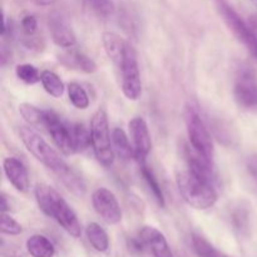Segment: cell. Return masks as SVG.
I'll return each mask as SVG.
<instances>
[{
  "label": "cell",
  "mask_w": 257,
  "mask_h": 257,
  "mask_svg": "<svg viewBox=\"0 0 257 257\" xmlns=\"http://www.w3.org/2000/svg\"><path fill=\"white\" fill-rule=\"evenodd\" d=\"M186 170L177 173V186L181 196L188 206L196 210L211 208L217 202L212 162H208L188 148L186 150Z\"/></svg>",
  "instance_id": "obj_1"
},
{
  "label": "cell",
  "mask_w": 257,
  "mask_h": 257,
  "mask_svg": "<svg viewBox=\"0 0 257 257\" xmlns=\"http://www.w3.org/2000/svg\"><path fill=\"white\" fill-rule=\"evenodd\" d=\"M19 136L27 150L48 170L52 171L62 181V183L69 192L75 196L84 195L85 185L82 177L65 163L59 153L39 133H37L30 127H20Z\"/></svg>",
  "instance_id": "obj_2"
},
{
  "label": "cell",
  "mask_w": 257,
  "mask_h": 257,
  "mask_svg": "<svg viewBox=\"0 0 257 257\" xmlns=\"http://www.w3.org/2000/svg\"><path fill=\"white\" fill-rule=\"evenodd\" d=\"M35 198L44 215L54 218L70 236L79 237L82 227L77 215L54 188L47 185H38L35 187Z\"/></svg>",
  "instance_id": "obj_3"
},
{
  "label": "cell",
  "mask_w": 257,
  "mask_h": 257,
  "mask_svg": "<svg viewBox=\"0 0 257 257\" xmlns=\"http://www.w3.org/2000/svg\"><path fill=\"white\" fill-rule=\"evenodd\" d=\"M216 8L218 14L226 23L235 37L242 43L250 54L257 59V19L252 18L250 22H246L238 15L226 0H216Z\"/></svg>",
  "instance_id": "obj_4"
},
{
  "label": "cell",
  "mask_w": 257,
  "mask_h": 257,
  "mask_svg": "<svg viewBox=\"0 0 257 257\" xmlns=\"http://www.w3.org/2000/svg\"><path fill=\"white\" fill-rule=\"evenodd\" d=\"M90 136L92 147L99 163L105 167H110L114 162V150L112 145V133L109 132L107 113L98 109L93 114L90 122Z\"/></svg>",
  "instance_id": "obj_5"
},
{
  "label": "cell",
  "mask_w": 257,
  "mask_h": 257,
  "mask_svg": "<svg viewBox=\"0 0 257 257\" xmlns=\"http://www.w3.org/2000/svg\"><path fill=\"white\" fill-rule=\"evenodd\" d=\"M186 125H187L188 138L193 151L205 158L208 162L213 160V142L205 122L200 113L193 105L188 104L185 110Z\"/></svg>",
  "instance_id": "obj_6"
},
{
  "label": "cell",
  "mask_w": 257,
  "mask_h": 257,
  "mask_svg": "<svg viewBox=\"0 0 257 257\" xmlns=\"http://www.w3.org/2000/svg\"><path fill=\"white\" fill-rule=\"evenodd\" d=\"M122 78V92L130 100H137L142 94L140 65L135 48L128 44L123 60L118 65Z\"/></svg>",
  "instance_id": "obj_7"
},
{
  "label": "cell",
  "mask_w": 257,
  "mask_h": 257,
  "mask_svg": "<svg viewBox=\"0 0 257 257\" xmlns=\"http://www.w3.org/2000/svg\"><path fill=\"white\" fill-rule=\"evenodd\" d=\"M43 125L48 130L53 142L65 156L75 153L74 141H73V124L63 120L54 110H44Z\"/></svg>",
  "instance_id": "obj_8"
},
{
  "label": "cell",
  "mask_w": 257,
  "mask_h": 257,
  "mask_svg": "<svg viewBox=\"0 0 257 257\" xmlns=\"http://www.w3.org/2000/svg\"><path fill=\"white\" fill-rule=\"evenodd\" d=\"M233 93L241 107L257 108V74L252 68L242 67L238 70Z\"/></svg>",
  "instance_id": "obj_9"
},
{
  "label": "cell",
  "mask_w": 257,
  "mask_h": 257,
  "mask_svg": "<svg viewBox=\"0 0 257 257\" xmlns=\"http://www.w3.org/2000/svg\"><path fill=\"white\" fill-rule=\"evenodd\" d=\"M92 203L95 212L109 225H115L122 220V210L117 197L108 188H97L92 195Z\"/></svg>",
  "instance_id": "obj_10"
},
{
  "label": "cell",
  "mask_w": 257,
  "mask_h": 257,
  "mask_svg": "<svg viewBox=\"0 0 257 257\" xmlns=\"http://www.w3.org/2000/svg\"><path fill=\"white\" fill-rule=\"evenodd\" d=\"M130 133L133 143V150H135L136 161L140 165L146 163L147 156L152 150L150 131H148L146 120L142 117L133 118L130 122Z\"/></svg>",
  "instance_id": "obj_11"
},
{
  "label": "cell",
  "mask_w": 257,
  "mask_h": 257,
  "mask_svg": "<svg viewBox=\"0 0 257 257\" xmlns=\"http://www.w3.org/2000/svg\"><path fill=\"white\" fill-rule=\"evenodd\" d=\"M48 25H49V32L53 42L58 47L65 48V49L74 47L75 42H77L74 33L67 23V20L59 13H53L52 15H49Z\"/></svg>",
  "instance_id": "obj_12"
},
{
  "label": "cell",
  "mask_w": 257,
  "mask_h": 257,
  "mask_svg": "<svg viewBox=\"0 0 257 257\" xmlns=\"http://www.w3.org/2000/svg\"><path fill=\"white\" fill-rule=\"evenodd\" d=\"M140 240L145 243L147 248L155 257H173L170 245L166 240L165 235L152 226H145L140 231Z\"/></svg>",
  "instance_id": "obj_13"
},
{
  "label": "cell",
  "mask_w": 257,
  "mask_h": 257,
  "mask_svg": "<svg viewBox=\"0 0 257 257\" xmlns=\"http://www.w3.org/2000/svg\"><path fill=\"white\" fill-rule=\"evenodd\" d=\"M4 173L9 182L19 192H27L29 190V176L24 163L15 157L5 158L3 162Z\"/></svg>",
  "instance_id": "obj_14"
},
{
  "label": "cell",
  "mask_w": 257,
  "mask_h": 257,
  "mask_svg": "<svg viewBox=\"0 0 257 257\" xmlns=\"http://www.w3.org/2000/svg\"><path fill=\"white\" fill-rule=\"evenodd\" d=\"M58 59L69 69L72 68V69L82 70L88 74L94 73L97 70V64H95L94 60L84 53L78 52V50H68V52L62 53L60 55H58Z\"/></svg>",
  "instance_id": "obj_15"
},
{
  "label": "cell",
  "mask_w": 257,
  "mask_h": 257,
  "mask_svg": "<svg viewBox=\"0 0 257 257\" xmlns=\"http://www.w3.org/2000/svg\"><path fill=\"white\" fill-rule=\"evenodd\" d=\"M103 47H104L105 53L109 57V59L114 63L115 65H119L125 54V50L130 43L125 42L124 39L117 35L115 33H104L103 34Z\"/></svg>",
  "instance_id": "obj_16"
},
{
  "label": "cell",
  "mask_w": 257,
  "mask_h": 257,
  "mask_svg": "<svg viewBox=\"0 0 257 257\" xmlns=\"http://www.w3.org/2000/svg\"><path fill=\"white\" fill-rule=\"evenodd\" d=\"M27 250L33 257H53L55 247L52 241L43 235H33L27 241Z\"/></svg>",
  "instance_id": "obj_17"
},
{
  "label": "cell",
  "mask_w": 257,
  "mask_h": 257,
  "mask_svg": "<svg viewBox=\"0 0 257 257\" xmlns=\"http://www.w3.org/2000/svg\"><path fill=\"white\" fill-rule=\"evenodd\" d=\"M112 145L113 150L120 160L130 161L131 158H135L133 146H131L130 140L122 128H114L112 131Z\"/></svg>",
  "instance_id": "obj_18"
},
{
  "label": "cell",
  "mask_w": 257,
  "mask_h": 257,
  "mask_svg": "<svg viewBox=\"0 0 257 257\" xmlns=\"http://www.w3.org/2000/svg\"><path fill=\"white\" fill-rule=\"evenodd\" d=\"M85 235L90 245L98 251V252H105L109 247V237L104 228L98 223L92 222L85 228Z\"/></svg>",
  "instance_id": "obj_19"
},
{
  "label": "cell",
  "mask_w": 257,
  "mask_h": 257,
  "mask_svg": "<svg viewBox=\"0 0 257 257\" xmlns=\"http://www.w3.org/2000/svg\"><path fill=\"white\" fill-rule=\"evenodd\" d=\"M40 82L48 94L54 98H60L64 94V83L52 70H43L40 73Z\"/></svg>",
  "instance_id": "obj_20"
},
{
  "label": "cell",
  "mask_w": 257,
  "mask_h": 257,
  "mask_svg": "<svg viewBox=\"0 0 257 257\" xmlns=\"http://www.w3.org/2000/svg\"><path fill=\"white\" fill-rule=\"evenodd\" d=\"M140 168H141V175H142L145 182L147 183L148 188H150L151 192H152L155 200L157 201V203L161 206V207H165V195H163L162 187H161L160 182H158L157 177L155 176L153 171L151 170L146 163H141Z\"/></svg>",
  "instance_id": "obj_21"
},
{
  "label": "cell",
  "mask_w": 257,
  "mask_h": 257,
  "mask_svg": "<svg viewBox=\"0 0 257 257\" xmlns=\"http://www.w3.org/2000/svg\"><path fill=\"white\" fill-rule=\"evenodd\" d=\"M192 247L198 257H227L198 233L192 235Z\"/></svg>",
  "instance_id": "obj_22"
},
{
  "label": "cell",
  "mask_w": 257,
  "mask_h": 257,
  "mask_svg": "<svg viewBox=\"0 0 257 257\" xmlns=\"http://www.w3.org/2000/svg\"><path fill=\"white\" fill-rule=\"evenodd\" d=\"M68 95H69L70 103L78 109H87L89 107L88 93L78 83H69L68 84Z\"/></svg>",
  "instance_id": "obj_23"
},
{
  "label": "cell",
  "mask_w": 257,
  "mask_h": 257,
  "mask_svg": "<svg viewBox=\"0 0 257 257\" xmlns=\"http://www.w3.org/2000/svg\"><path fill=\"white\" fill-rule=\"evenodd\" d=\"M73 141H74L75 152H82L92 145L90 131L82 123L73 124Z\"/></svg>",
  "instance_id": "obj_24"
},
{
  "label": "cell",
  "mask_w": 257,
  "mask_h": 257,
  "mask_svg": "<svg viewBox=\"0 0 257 257\" xmlns=\"http://www.w3.org/2000/svg\"><path fill=\"white\" fill-rule=\"evenodd\" d=\"M19 113L29 124L43 125L44 120V110L29 103H23L19 105Z\"/></svg>",
  "instance_id": "obj_25"
},
{
  "label": "cell",
  "mask_w": 257,
  "mask_h": 257,
  "mask_svg": "<svg viewBox=\"0 0 257 257\" xmlns=\"http://www.w3.org/2000/svg\"><path fill=\"white\" fill-rule=\"evenodd\" d=\"M88 9L99 18H108L114 13L112 0H84Z\"/></svg>",
  "instance_id": "obj_26"
},
{
  "label": "cell",
  "mask_w": 257,
  "mask_h": 257,
  "mask_svg": "<svg viewBox=\"0 0 257 257\" xmlns=\"http://www.w3.org/2000/svg\"><path fill=\"white\" fill-rule=\"evenodd\" d=\"M15 73H17V77L24 83H27V84H35L40 80L39 70L32 64L18 65Z\"/></svg>",
  "instance_id": "obj_27"
},
{
  "label": "cell",
  "mask_w": 257,
  "mask_h": 257,
  "mask_svg": "<svg viewBox=\"0 0 257 257\" xmlns=\"http://www.w3.org/2000/svg\"><path fill=\"white\" fill-rule=\"evenodd\" d=\"M0 227H2V233L9 236H18L23 232V227L18 221L7 212H2V222H0Z\"/></svg>",
  "instance_id": "obj_28"
},
{
  "label": "cell",
  "mask_w": 257,
  "mask_h": 257,
  "mask_svg": "<svg viewBox=\"0 0 257 257\" xmlns=\"http://www.w3.org/2000/svg\"><path fill=\"white\" fill-rule=\"evenodd\" d=\"M232 222L240 232L248 228V211L245 207H238L232 213Z\"/></svg>",
  "instance_id": "obj_29"
},
{
  "label": "cell",
  "mask_w": 257,
  "mask_h": 257,
  "mask_svg": "<svg viewBox=\"0 0 257 257\" xmlns=\"http://www.w3.org/2000/svg\"><path fill=\"white\" fill-rule=\"evenodd\" d=\"M20 25H22V30L25 35L33 37L35 34V32H37L38 22L35 19V17H33V15H25L22 19Z\"/></svg>",
  "instance_id": "obj_30"
},
{
  "label": "cell",
  "mask_w": 257,
  "mask_h": 257,
  "mask_svg": "<svg viewBox=\"0 0 257 257\" xmlns=\"http://www.w3.org/2000/svg\"><path fill=\"white\" fill-rule=\"evenodd\" d=\"M246 170L253 181L257 183V155H252L246 161Z\"/></svg>",
  "instance_id": "obj_31"
},
{
  "label": "cell",
  "mask_w": 257,
  "mask_h": 257,
  "mask_svg": "<svg viewBox=\"0 0 257 257\" xmlns=\"http://www.w3.org/2000/svg\"><path fill=\"white\" fill-rule=\"evenodd\" d=\"M8 210H10V205L8 203L7 196L3 193V195H2V212H7Z\"/></svg>",
  "instance_id": "obj_32"
},
{
  "label": "cell",
  "mask_w": 257,
  "mask_h": 257,
  "mask_svg": "<svg viewBox=\"0 0 257 257\" xmlns=\"http://www.w3.org/2000/svg\"><path fill=\"white\" fill-rule=\"evenodd\" d=\"M57 0H34L35 4L40 5V7H49V5H53Z\"/></svg>",
  "instance_id": "obj_33"
}]
</instances>
